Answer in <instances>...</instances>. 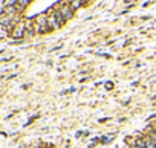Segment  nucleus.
Segmentation results:
<instances>
[{"label":"nucleus","instance_id":"obj_1","mask_svg":"<svg viewBox=\"0 0 156 148\" xmlns=\"http://www.w3.org/2000/svg\"><path fill=\"white\" fill-rule=\"evenodd\" d=\"M26 34V22H20L14 26L12 29V37L14 38H22Z\"/></svg>","mask_w":156,"mask_h":148},{"label":"nucleus","instance_id":"obj_2","mask_svg":"<svg viewBox=\"0 0 156 148\" xmlns=\"http://www.w3.org/2000/svg\"><path fill=\"white\" fill-rule=\"evenodd\" d=\"M60 12H61V15L64 17V20H69V19H72V15H73V9H72V6H70L69 3H64V5L61 6Z\"/></svg>","mask_w":156,"mask_h":148},{"label":"nucleus","instance_id":"obj_3","mask_svg":"<svg viewBox=\"0 0 156 148\" xmlns=\"http://www.w3.org/2000/svg\"><path fill=\"white\" fill-rule=\"evenodd\" d=\"M48 25H49V29H58V28L63 26V25L60 23V20H58V17H57L55 12H54L52 15H49V19H48Z\"/></svg>","mask_w":156,"mask_h":148},{"label":"nucleus","instance_id":"obj_4","mask_svg":"<svg viewBox=\"0 0 156 148\" xmlns=\"http://www.w3.org/2000/svg\"><path fill=\"white\" fill-rule=\"evenodd\" d=\"M31 3V0H17V5H16V8H17V11L20 12V11H23L28 5Z\"/></svg>","mask_w":156,"mask_h":148},{"label":"nucleus","instance_id":"obj_5","mask_svg":"<svg viewBox=\"0 0 156 148\" xmlns=\"http://www.w3.org/2000/svg\"><path fill=\"white\" fill-rule=\"evenodd\" d=\"M70 6H72V9L75 11V9H78V8H81L83 6V0H70V3H69Z\"/></svg>","mask_w":156,"mask_h":148},{"label":"nucleus","instance_id":"obj_6","mask_svg":"<svg viewBox=\"0 0 156 148\" xmlns=\"http://www.w3.org/2000/svg\"><path fill=\"white\" fill-rule=\"evenodd\" d=\"M145 148H156V143L153 140H150L148 137H145Z\"/></svg>","mask_w":156,"mask_h":148},{"label":"nucleus","instance_id":"obj_7","mask_svg":"<svg viewBox=\"0 0 156 148\" xmlns=\"http://www.w3.org/2000/svg\"><path fill=\"white\" fill-rule=\"evenodd\" d=\"M147 137H148V139H150V140H153V142H154V143H156V133H154V131H153V133H150V134H148V136H147Z\"/></svg>","mask_w":156,"mask_h":148},{"label":"nucleus","instance_id":"obj_8","mask_svg":"<svg viewBox=\"0 0 156 148\" xmlns=\"http://www.w3.org/2000/svg\"><path fill=\"white\" fill-rule=\"evenodd\" d=\"M153 130H154V133H156V122L153 124Z\"/></svg>","mask_w":156,"mask_h":148},{"label":"nucleus","instance_id":"obj_9","mask_svg":"<svg viewBox=\"0 0 156 148\" xmlns=\"http://www.w3.org/2000/svg\"><path fill=\"white\" fill-rule=\"evenodd\" d=\"M86 2H89V0H83V3H86Z\"/></svg>","mask_w":156,"mask_h":148},{"label":"nucleus","instance_id":"obj_10","mask_svg":"<svg viewBox=\"0 0 156 148\" xmlns=\"http://www.w3.org/2000/svg\"><path fill=\"white\" fill-rule=\"evenodd\" d=\"M133 148H138V146H133Z\"/></svg>","mask_w":156,"mask_h":148}]
</instances>
